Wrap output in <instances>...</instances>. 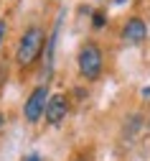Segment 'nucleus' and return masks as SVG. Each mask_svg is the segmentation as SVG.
<instances>
[{
    "label": "nucleus",
    "instance_id": "obj_10",
    "mask_svg": "<svg viewBox=\"0 0 150 161\" xmlns=\"http://www.w3.org/2000/svg\"><path fill=\"white\" fill-rule=\"evenodd\" d=\"M115 3H125V0H115Z\"/></svg>",
    "mask_w": 150,
    "mask_h": 161
},
{
    "label": "nucleus",
    "instance_id": "obj_9",
    "mask_svg": "<svg viewBox=\"0 0 150 161\" xmlns=\"http://www.w3.org/2000/svg\"><path fill=\"white\" fill-rule=\"evenodd\" d=\"M74 161H87V158H74Z\"/></svg>",
    "mask_w": 150,
    "mask_h": 161
},
{
    "label": "nucleus",
    "instance_id": "obj_5",
    "mask_svg": "<svg viewBox=\"0 0 150 161\" xmlns=\"http://www.w3.org/2000/svg\"><path fill=\"white\" fill-rule=\"evenodd\" d=\"M69 113V103H66V97L64 95H51L49 100V105H46V120L51 125H59L64 118H66Z\"/></svg>",
    "mask_w": 150,
    "mask_h": 161
},
{
    "label": "nucleus",
    "instance_id": "obj_1",
    "mask_svg": "<svg viewBox=\"0 0 150 161\" xmlns=\"http://www.w3.org/2000/svg\"><path fill=\"white\" fill-rule=\"evenodd\" d=\"M44 41H46V33L41 31L38 26H31L23 38H20V44H18V51H15V59H18V64L20 67H31L36 59L41 56V49H44Z\"/></svg>",
    "mask_w": 150,
    "mask_h": 161
},
{
    "label": "nucleus",
    "instance_id": "obj_6",
    "mask_svg": "<svg viewBox=\"0 0 150 161\" xmlns=\"http://www.w3.org/2000/svg\"><path fill=\"white\" fill-rule=\"evenodd\" d=\"M92 23H94V28H102V26H104V13H99V10H97V13H94V18H92Z\"/></svg>",
    "mask_w": 150,
    "mask_h": 161
},
{
    "label": "nucleus",
    "instance_id": "obj_3",
    "mask_svg": "<svg viewBox=\"0 0 150 161\" xmlns=\"http://www.w3.org/2000/svg\"><path fill=\"white\" fill-rule=\"evenodd\" d=\"M49 100H51V95H49V87L46 85H41V87H36L31 92V97L26 100V105H23V115H26L28 123H36L41 115H46Z\"/></svg>",
    "mask_w": 150,
    "mask_h": 161
},
{
    "label": "nucleus",
    "instance_id": "obj_2",
    "mask_svg": "<svg viewBox=\"0 0 150 161\" xmlns=\"http://www.w3.org/2000/svg\"><path fill=\"white\" fill-rule=\"evenodd\" d=\"M102 51L97 44H84L79 51V74L84 79H97L102 74Z\"/></svg>",
    "mask_w": 150,
    "mask_h": 161
},
{
    "label": "nucleus",
    "instance_id": "obj_8",
    "mask_svg": "<svg viewBox=\"0 0 150 161\" xmlns=\"http://www.w3.org/2000/svg\"><path fill=\"white\" fill-rule=\"evenodd\" d=\"M26 161H41V158H38V156H36V153H33V156H28V158H26Z\"/></svg>",
    "mask_w": 150,
    "mask_h": 161
},
{
    "label": "nucleus",
    "instance_id": "obj_7",
    "mask_svg": "<svg viewBox=\"0 0 150 161\" xmlns=\"http://www.w3.org/2000/svg\"><path fill=\"white\" fill-rule=\"evenodd\" d=\"M5 31H8V23L0 21V44H3V38H5Z\"/></svg>",
    "mask_w": 150,
    "mask_h": 161
},
{
    "label": "nucleus",
    "instance_id": "obj_4",
    "mask_svg": "<svg viewBox=\"0 0 150 161\" xmlns=\"http://www.w3.org/2000/svg\"><path fill=\"white\" fill-rule=\"evenodd\" d=\"M122 38H125V44H142L145 38H147V26L142 18H130V21L125 23L122 28Z\"/></svg>",
    "mask_w": 150,
    "mask_h": 161
}]
</instances>
